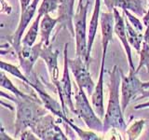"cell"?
<instances>
[{
  "mask_svg": "<svg viewBox=\"0 0 149 140\" xmlns=\"http://www.w3.org/2000/svg\"><path fill=\"white\" fill-rule=\"evenodd\" d=\"M143 42L149 44V23L146 25V30L143 32Z\"/></svg>",
  "mask_w": 149,
  "mask_h": 140,
  "instance_id": "f546056e",
  "label": "cell"
},
{
  "mask_svg": "<svg viewBox=\"0 0 149 140\" xmlns=\"http://www.w3.org/2000/svg\"><path fill=\"white\" fill-rule=\"evenodd\" d=\"M143 67H146L147 69V73H149V44L143 41L140 51V62L136 68V72L138 73Z\"/></svg>",
  "mask_w": 149,
  "mask_h": 140,
  "instance_id": "cb8c5ba5",
  "label": "cell"
},
{
  "mask_svg": "<svg viewBox=\"0 0 149 140\" xmlns=\"http://www.w3.org/2000/svg\"><path fill=\"white\" fill-rule=\"evenodd\" d=\"M39 139L43 140H66L68 137L57 125L50 114L41 116L30 128Z\"/></svg>",
  "mask_w": 149,
  "mask_h": 140,
  "instance_id": "52a82bcc",
  "label": "cell"
},
{
  "mask_svg": "<svg viewBox=\"0 0 149 140\" xmlns=\"http://www.w3.org/2000/svg\"><path fill=\"white\" fill-rule=\"evenodd\" d=\"M39 1L40 0H33L29 6L25 8V10L21 12V17L18 23V27L11 38L12 48L17 54L22 48V35L24 34L27 26L29 25L30 22L33 20V18H34L36 9H38L37 8V5H38Z\"/></svg>",
  "mask_w": 149,
  "mask_h": 140,
  "instance_id": "30bf717a",
  "label": "cell"
},
{
  "mask_svg": "<svg viewBox=\"0 0 149 140\" xmlns=\"http://www.w3.org/2000/svg\"><path fill=\"white\" fill-rule=\"evenodd\" d=\"M113 13L115 16V27H114L115 34L118 37V39L120 40V42L122 43V45L124 47L130 68L135 69L133 60H132V47H130L129 41H128L127 32H126V23H125L124 15H121L118 11V8H116L113 9Z\"/></svg>",
  "mask_w": 149,
  "mask_h": 140,
  "instance_id": "7c38bea8",
  "label": "cell"
},
{
  "mask_svg": "<svg viewBox=\"0 0 149 140\" xmlns=\"http://www.w3.org/2000/svg\"><path fill=\"white\" fill-rule=\"evenodd\" d=\"M121 73V106H122L123 112L126 110L127 106L133 100L134 98H137L143 91V82L140 80L136 69L130 68L129 74L125 75L122 70H120Z\"/></svg>",
  "mask_w": 149,
  "mask_h": 140,
  "instance_id": "8992f818",
  "label": "cell"
},
{
  "mask_svg": "<svg viewBox=\"0 0 149 140\" xmlns=\"http://www.w3.org/2000/svg\"><path fill=\"white\" fill-rule=\"evenodd\" d=\"M0 139L4 140V139H12L11 137H9L8 134H5V129L3 126H1V132H0Z\"/></svg>",
  "mask_w": 149,
  "mask_h": 140,
  "instance_id": "d6a6232c",
  "label": "cell"
},
{
  "mask_svg": "<svg viewBox=\"0 0 149 140\" xmlns=\"http://www.w3.org/2000/svg\"><path fill=\"white\" fill-rule=\"evenodd\" d=\"M149 107V101L147 102H144V103H142V104L140 105H137L136 106H134V109H143V108H147Z\"/></svg>",
  "mask_w": 149,
  "mask_h": 140,
  "instance_id": "1f68e13d",
  "label": "cell"
},
{
  "mask_svg": "<svg viewBox=\"0 0 149 140\" xmlns=\"http://www.w3.org/2000/svg\"><path fill=\"white\" fill-rule=\"evenodd\" d=\"M33 0H20V5H21V12L24 11L25 8L29 6Z\"/></svg>",
  "mask_w": 149,
  "mask_h": 140,
  "instance_id": "f1b7e54d",
  "label": "cell"
},
{
  "mask_svg": "<svg viewBox=\"0 0 149 140\" xmlns=\"http://www.w3.org/2000/svg\"><path fill=\"white\" fill-rule=\"evenodd\" d=\"M74 114L85 123L90 130L104 132V121L97 115L92 105L91 106L86 91L78 87L74 94Z\"/></svg>",
  "mask_w": 149,
  "mask_h": 140,
  "instance_id": "3957f363",
  "label": "cell"
},
{
  "mask_svg": "<svg viewBox=\"0 0 149 140\" xmlns=\"http://www.w3.org/2000/svg\"><path fill=\"white\" fill-rule=\"evenodd\" d=\"M0 76H1V82H0L1 84H0V86H1L2 89H5V90L11 92V93L13 95L18 96V97H26V96L29 95V94H26V93L22 92L19 90V89L11 82L10 79L7 77L6 72L3 71V70H1V74H0Z\"/></svg>",
  "mask_w": 149,
  "mask_h": 140,
  "instance_id": "603a6c76",
  "label": "cell"
},
{
  "mask_svg": "<svg viewBox=\"0 0 149 140\" xmlns=\"http://www.w3.org/2000/svg\"><path fill=\"white\" fill-rule=\"evenodd\" d=\"M143 90H144V89H147V88H149V81H146V82H143Z\"/></svg>",
  "mask_w": 149,
  "mask_h": 140,
  "instance_id": "836d02e7",
  "label": "cell"
},
{
  "mask_svg": "<svg viewBox=\"0 0 149 140\" xmlns=\"http://www.w3.org/2000/svg\"><path fill=\"white\" fill-rule=\"evenodd\" d=\"M57 23H59L58 18H52L49 14H45L41 18L40 25H39V34H40V41L43 43L44 46L50 45L49 44L50 35Z\"/></svg>",
  "mask_w": 149,
  "mask_h": 140,
  "instance_id": "ac0fdd59",
  "label": "cell"
},
{
  "mask_svg": "<svg viewBox=\"0 0 149 140\" xmlns=\"http://www.w3.org/2000/svg\"><path fill=\"white\" fill-rule=\"evenodd\" d=\"M58 57H59V51L53 50L50 45L44 46L42 48L40 58H42L47 64L48 71L49 73V76L51 78L52 82H56L59 80V66H58Z\"/></svg>",
  "mask_w": 149,
  "mask_h": 140,
  "instance_id": "9a60e30c",
  "label": "cell"
},
{
  "mask_svg": "<svg viewBox=\"0 0 149 140\" xmlns=\"http://www.w3.org/2000/svg\"><path fill=\"white\" fill-rule=\"evenodd\" d=\"M83 1H84V0H79V1H78V5L83 4Z\"/></svg>",
  "mask_w": 149,
  "mask_h": 140,
  "instance_id": "e575fe53",
  "label": "cell"
},
{
  "mask_svg": "<svg viewBox=\"0 0 149 140\" xmlns=\"http://www.w3.org/2000/svg\"><path fill=\"white\" fill-rule=\"evenodd\" d=\"M59 0H42L37 12L41 13L43 16L45 14L54 12L59 8Z\"/></svg>",
  "mask_w": 149,
  "mask_h": 140,
  "instance_id": "d4e9b609",
  "label": "cell"
},
{
  "mask_svg": "<svg viewBox=\"0 0 149 140\" xmlns=\"http://www.w3.org/2000/svg\"><path fill=\"white\" fill-rule=\"evenodd\" d=\"M100 25L102 33V60L105 61L106 52L110 42L113 40L114 27H115V16L113 11L102 12L100 15Z\"/></svg>",
  "mask_w": 149,
  "mask_h": 140,
  "instance_id": "8fae6325",
  "label": "cell"
},
{
  "mask_svg": "<svg viewBox=\"0 0 149 140\" xmlns=\"http://www.w3.org/2000/svg\"><path fill=\"white\" fill-rule=\"evenodd\" d=\"M149 97V88L144 89V90L142 92V93L137 97V100H141V99H144V98H148Z\"/></svg>",
  "mask_w": 149,
  "mask_h": 140,
  "instance_id": "4dcf8cb0",
  "label": "cell"
},
{
  "mask_svg": "<svg viewBox=\"0 0 149 140\" xmlns=\"http://www.w3.org/2000/svg\"><path fill=\"white\" fill-rule=\"evenodd\" d=\"M58 20L61 28L67 29L73 37H74V0H59Z\"/></svg>",
  "mask_w": 149,
  "mask_h": 140,
  "instance_id": "5bb4252c",
  "label": "cell"
},
{
  "mask_svg": "<svg viewBox=\"0 0 149 140\" xmlns=\"http://www.w3.org/2000/svg\"><path fill=\"white\" fill-rule=\"evenodd\" d=\"M118 65H114L110 72L109 99L104 121V132L106 133L111 129L125 131L127 124L125 123L121 100H119V86H121V73Z\"/></svg>",
  "mask_w": 149,
  "mask_h": 140,
  "instance_id": "7a4b0ae2",
  "label": "cell"
},
{
  "mask_svg": "<svg viewBox=\"0 0 149 140\" xmlns=\"http://www.w3.org/2000/svg\"><path fill=\"white\" fill-rule=\"evenodd\" d=\"M59 119L61 120V121H64L65 124L68 125L70 128H72L74 132L77 133V134L78 135L80 139H87V140H98V139H100V137L93 132H90V131L88 132V131H84L80 128H78L77 125H74L72 121L67 118L65 114H62L60 116Z\"/></svg>",
  "mask_w": 149,
  "mask_h": 140,
  "instance_id": "44dd1931",
  "label": "cell"
},
{
  "mask_svg": "<svg viewBox=\"0 0 149 140\" xmlns=\"http://www.w3.org/2000/svg\"><path fill=\"white\" fill-rule=\"evenodd\" d=\"M125 23H126V32H127L128 41L130 47H133V48L136 50V51L140 52V51H141L143 41V33H141L135 29L132 23H130L126 18H125Z\"/></svg>",
  "mask_w": 149,
  "mask_h": 140,
  "instance_id": "d6986e66",
  "label": "cell"
},
{
  "mask_svg": "<svg viewBox=\"0 0 149 140\" xmlns=\"http://www.w3.org/2000/svg\"><path fill=\"white\" fill-rule=\"evenodd\" d=\"M104 65L105 61H101V67L98 80L94 90L91 93V105L97 115L102 120L104 118Z\"/></svg>",
  "mask_w": 149,
  "mask_h": 140,
  "instance_id": "4fadbf2b",
  "label": "cell"
},
{
  "mask_svg": "<svg viewBox=\"0 0 149 140\" xmlns=\"http://www.w3.org/2000/svg\"><path fill=\"white\" fill-rule=\"evenodd\" d=\"M20 138L21 139H39L38 137L36 136V134L33 132V131L29 128L24 130L23 132H22L20 134Z\"/></svg>",
  "mask_w": 149,
  "mask_h": 140,
  "instance_id": "83f0119b",
  "label": "cell"
},
{
  "mask_svg": "<svg viewBox=\"0 0 149 140\" xmlns=\"http://www.w3.org/2000/svg\"><path fill=\"white\" fill-rule=\"evenodd\" d=\"M68 64L70 71L73 74L77 87L84 89L88 94L91 95L96 84L93 81L88 71V65L78 56L73 59H68Z\"/></svg>",
  "mask_w": 149,
  "mask_h": 140,
  "instance_id": "ba28073f",
  "label": "cell"
},
{
  "mask_svg": "<svg viewBox=\"0 0 149 140\" xmlns=\"http://www.w3.org/2000/svg\"><path fill=\"white\" fill-rule=\"evenodd\" d=\"M90 1L86 4L77 5L74 16V28L76 39V53L87 64L88 55V31H87V14Z\"/></svg>",
  "mask_w": 149,
  "mask_h": 140,
  "instance_id": "277c9868",
  "label": "cell"
},
{
  "mask_svg": "<svg viewBox=\"0 0 149 140\" xmlns=\"http://www.w3.org/2000/svg\"><path fill=\"white\" fill-rule=\"evenodd\" d=\"M108 11H113L114 8L128 9L139 17H143L146 10L142 6L141 0H104Z\"/></svg>",
  "mask_w": 149,
  "mask_h": 140,
  "instance_id": "2e32d148",
  "label": "cell"
},
{
  "mask_svg": "<svg viewBox=\"0 0 149 140\" xmlns=\"http://www.w3.org/2000/svg\"><path fill=\"white\" fill-rule=\"evenodd\" d=\"M123 15H124V17L127 19V20L132 23V26L135 28L136 30H138L139 32H141V33H143V22H141L139 20V19L137 18V17H134V15L132 13V11H130V10H128V9H123Z\"/></svg>",
  "mask_w": 149,
  "mask_h": 140,
  "instance_id": "4316f807",
  "label": "cell"
},
{
  "mask_svg": "<svg viewBox=\"0 0 149 140\" xmlns=\"http://www.w3.org/2000/svg\"><path fill=\"white\" fill-rule=\"evenodd\" d=\"M0 66H1V70L5 71L8 74L12 75L13 77H16L19 79H21L22 82H24L25 84H27L28 86L30 85V83L32 82L29 78L26 77V75L23 73V71L22 72L19 67H17L16 65L11 64L9 63L4 62V61H0Z\"/></svg>",
  "mask_w": 149,
  "mask_h": 140,
  "instance_id": "7402d4cb",
  "label": "cell"
},
{
  "mask_svg": "<svg viewBox=\"0 0 149 140\" xmlns=\"http://www.w3.org/2000/svg\"><path fill=\"white\" fill-rule=\"evenodd\" d=\"M43 17L41 13L37 12V16L36 17L35 21L33 22L30 28L26 32V34L22 39V46H26V47H31L36 44V41L37 38L39 33V25H40V21L41 18Z\"/></svg>",
  "mask_w": 149,
  "mask_h": 140,
  "instance_id": "ffe728a7",
  "label": "cell"
},
{
  "mask_svg": "<svg viewBox=\"0 0 149 140\" xmlns=\"http://www.w3.org/2000/svg\"><path fill=\"white\" fill-rule=\"evenodd\" d=\"M144 124H146V120H139L135 121V123L130 126L127 131L128 138L132 139V140L137 139L140 134L142 133Z\"/></svg>",
  "mask_w": 149,
  "mask_h": 140,
  "instance_id": "484cf974",
  "label": "cell"
},
{
  "mask_svg": "<svg viewBox=\"0 0 149 140\" xmlns=\"http://www.w3.org/2000/svg\"><path fill=\"white\" fill-rule=\"evenodd\" d=\"M1 96L7 97V99L16 105L15 136L20 135L24 130L31 128L41 116L47 114V108L42 107L44 105L39 97H34L30 94L26 97H18L13 94H6L4 92H1Z\"/></svg>",
  "mask_w": 149,
  "mask_h": 140,
  "instance_id": "6da1fadb",
  "label": "cell"
},
{
  "mask_svg": "<svg viewBox=\"0 0 149 140\" xmlns=\"http://www.w3.org/2000/svg\"><path fill=\"white\" fill-rule=\"evenodd\" d=\"M100 15H101V0H95L94 8L91 14V18L90 21V25L88 29V55H87V64L90 66L91 63V53L92 50V46L94 43V39L96 37L98 25L100 23Z\"/></svg>",
  "mask_w": 149,
  "mask_h": 140,
  "instance_id": "e0dca14e",
  "label": "cell"
},
{
  "mask_svg": "<svg viewBox=\"0 0 149 140\" xmlns=\"http://www.w3.org/2000/svg\"><path fill=\"white\" fill-rule=\"evenodd\" d=\"M67 50H68V44L64 45V50H63V77L60 80H57L53 84L55 85L56 89H57L58 94L60 97L61 105H62V108L63 113L66 115L67 114V108L74 113V105L72 99V83H71V78H70V68H69V64H68V55H67Z\"/></svg>",
  "mask_w": 149,
  "mask_h": 140,
  "instance_id": "5b68a950",
  "label": "cell"
},
{
  "mask_svg": "<svg viewBox=\"0 0 149 140\" xmlns=\"http://www.w3.org/2000/svg\"><path fill=\"white\" fill-rule=\"evenodd\" d=\"M42 48H43V43L39 41L37 44H35L31 47L22 46L20 51L17 54L23 73L26 75V77L31 81L35 78V73L33 71V67H34L37 59L40 57Z\"/></svg>",
  "mask_w": 149,
  "mask_h": 140,
  "instance_id": "9c48e42d",
  "label": "cell"
}]
</instances>
